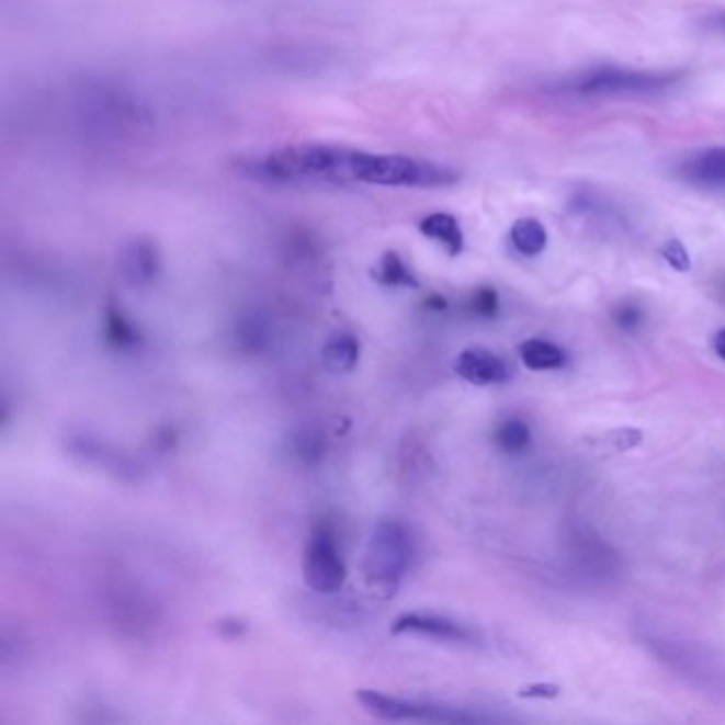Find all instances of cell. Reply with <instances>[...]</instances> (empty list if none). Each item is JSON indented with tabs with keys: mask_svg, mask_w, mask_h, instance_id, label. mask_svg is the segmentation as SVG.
Listing matches in <instances>:
<instances>
[{
	"mask_svg": "<svg viewBox=\"0 0 725 725\" xmlns=\"http://www.w3.org/2000/svg\"><path fill=\"white\" fill-rule=\"evenodd\" d=\"M351 147L330 143H301L249 156L237 162L242 177L269 185H347L355 183Z\"/></svg>",
	"mask_w": 725,
	"mask_h": 725,
	"instance_id": "1",
	"label": "cell"
},
{
	"mask_svg": "<svg viewBox=\"0 0 725 725\" xmlns=\"http://www.w3.org/2000/svg\"><path fill=\"white\" fill-rule=\"evenodd\" d=\"M460 181V173L439 162L419 160L403 154H373L358 149L355 183L381 188H448Z\"/></svg>",
	"mask_w": 725,
	"mask_h": 725,
	"instance_id": "2",
	"label": "cell"
},
{
	"mask_svg": "<svg viewBox=\"0 0 725 725\" xmlns=\"http://www.w3.org/2000/svg\"><path fill=\"white\" fill-rule=\"evenodd\" d=\"M415 541L411 530L396 521H381L373 530L369 547L364 553V577L371 588L394 591L411 568Z\"/></svg>",
	"mask_w": 725,
	"mask_h": 725,
	"instance_id": "3",
	"label": "cell"
},
{
	"mask_svg": "<svg viewBox=\"0 0 725 725\" xmlns=\"http://www.w3.org/2000/svg\"><path fill=\"white\" fill-rule=\"evenodd\" d=\"M681 72H652V70L602 67L573 77L564 90L577 97H625V94H654L672 88Z\"/></svg>",
	"mask_w": 725,
	"mask_h": 725,
	"instance_id": "4",
	"label": "cell"
},
{
	"mask_svg": "<svg viewBox=\"0 0 725 725\" xmlns=\"http://www.w3.org/2000/svg\"><path fill=\"white\" fill-rule=\"evenodd\" d=\"M355 698L364 706L366 713H371L380 720H387V722H448V724L477 722V717L466 715L457 709L428 704V702H414V700L396 698V695L375 690H360L355 693Z\"/></svg>",
	"mask_w": 725,
	"mask_h": 725,
	"instance_id": "5",
	"label": "cell"
},
{
	"mask_svg": "<svg viewBox=\"0 0 725 725\" xmlns=\"http://www.w3.org/2000/svg\"><path fill=\"white\" fill-rule=\"evenodd\" d=\"M303 573L305 584L317 593H335L345 586V559L328 528L321 525L313 530L305 547Z\"/></svg>",
	"mask_w": 725,
	"mask_h": 725,
	"instance_id": "6",
	"label": "cell"
},
{
	"mask_svg": "<svg viewBox=\"0 0 725 725\" xmlns=\"http://www.w3.org/2000/svg\"><path fill=\"white\" fill-rule=\"evenodd\" d=\"M453 369L460 380L468 381L473 385H505L513 377L511 364L485 347H468L464 349L455 362Z\"/></svg>",
	"mask_w": 725,
	"mask_h": 725,
	"instance_id": "7",
	"label": "cell"
},
{
	"mask_svg": "<svg viewBox=\"0 0 725 725\" xmlns=\"http://www.w3.org/2000/svg\"><path fill=\"white\" fill-rule=\"evenodd\" d=\"M394 634H417L448 643H471L473 634L462 623L432 613H407L394 622Z\"/></svg>",
	"mask_w": 725,
	"mask_h": 725,
	"instance_id": "8",
	"label": "cell"
},
{
	"mask_svg": "<svg viewBox=\"0 0 725 725\" xmlns=\"http://www.w3.org/2000/svg\"><path fill=\"white\" fill-rule=\"evenodd\" d=\"M160 253L158 247L147 239H135L124 245L120 251L117 269L131 285H149L160 273Z\"/></svg>",
	"mask_w": 725,
	"mask_h": 725,
	"instance_id": "9",
	"label": "cell"
},
{
	"mask_svg": "<svg viewBox=\"0 0 725 725\" xmlns=\"http://www.w3.org/2000/svg\"><path fill=\"white\" fill-rule=\"evenodd\" d=\"M681 173L693 183L725 185V147H711L683 162Z\"/></svg>",
	"mask_w": 725,
	"mask_h": 725,
	"instance_id": "10",
	"label": "cell"
},
{
	"mask_svg": "<svg viewBox=\"0 0 725 725\" xmlns=\"http://www.w3.org/2000/svg\"><path fill=\"white\" fill-rule=\"evenodd\" d=\"M419 233L432 241L441 242L450 256H460L464 249V233L460 222L450 213H430L419 222Z\"/></svg>",
	"mask_w": 725,
	"mask_h": 725,
	"instance_id": "11",
	"label": "cell"
},
{
	"mask_svg": "<svg viewBox=\"0 0 725 725\" xmlns=\"http://www.w3.org/2000/svg\"><path fill=\"white\" fill-rule=\"evenodd\" d=\"M519 358L530 371H557L568 364V355L559 345L543 339H528L519 345Z\"/></svg>",
	"mask_w": 725,
	"mask_h": 725,
	"instance_id": "12",
	"label": "cell"
},
{
	"mask_svg": "<svg viewBox=\"0 0 725 725\" xmlns=\"http://www.w3.org/2000/svg\"><path fill=\"white\" fill-rule=\"evenodd\" d=\"M324 364L332 373H349L360 360V341L351 332H337L324 345Z\"/></svg>",
	"mask_w": 725,
	"mask_h": 725,
	"instance_id": "13",
	"label": "cell"
},
{
	"mask_svg": "<svg viewBox=\"0 0 725 725\" xmlns=\"http://www.w3.org/2000/svg\"><path fill=\"white\" fill-rule=\"evenodd\" d=\"M511 242L521 256L534 258V256L543 253V249L547 247V230L539 219L523 217V219H518L511 228Z\"/></svg>",
	"mask_w": 725,
	"mask_h": 725,
	"instance_id": "14",
	"label": "cell"
},
{
	"mask_svg": "<svg viewBox=\"0 0 725 725\" xmlns=\"http://www.w3.org/2000/svg\"><path fill=\"white\" fill-rule=\"evenodd\" d=\"M373 279L387 287H417L419 285L414 271L407 267L403 256L396 251H385L381 256L380 264L373 271Z\"/></svg>",
	"mask_w": 725,
	"mask_h": 725,
	"instance_id": "15",
	"label": "cell"
},
{
	"mask_svg": "<svg viewBox=\"0 0 725 725\" xmlns=\"http://www.w3.org/2000/svg\"><path fill=\"white\" fill-rule=\"evenodd\" d=\"M530 443H532V432H530L528 423L521 419H507L496 430V445L505 453L516 455V453L528 450Z\"/></svg>",
	"mask_w": 725,
	"mask_h": 725,
	"instance_id": "16",
	"label": "cell"
},
{
	"mask_svg": "<svg viewBox=\"0 0 725 725\" xmlns=\"http://www.w3.org/2000/svg\"><path fill=\"white\" fill-rule=\"evenodd\" d=\"M106 335L117 347H131L137 343V332L133 330V324L120 311L106 313Z\"/></svg>",
	"mask_w": 725,
	"mask_h": 725,
	"instance_id": "17",
	"label": "cell"
},
{
	"mask_svg": "<svg viewBox=\"0 0 725 725\" xmlns=\"http://www.w3.org/2000/svg\"><path fill=\"white\" fill-rule=\"evenodd\" d=\"M471 311L479 317H485V319H491L496 317L498 311H500V298H498V292L494 287H482L473 294L471 298Z\"/></svg>",
	"mask_w": 725,
	"mask_h": 725,
	"instance_id": "18",
	"label": "cell"
},
{
	"mask_svg": "<svg viewBox=\"0 0 725 725\" xmlns=\"http://www.w3.org/2000/svg\"><path fill=\"white\" fill-rule=\"evenodd\" d=\"M661 258L666 260V264L679 273H690L691 258L686 249V245L679 239H670L661 247Z\"/></svg>",
	"mask_w": 725,
	"mask_h": 725,
	"instance_id": "19",
	"label": "cell"
},
{
	"mask_svg": "<svg viewBox=\"0 0 725 725\" xmlns=\"http://www.w3.org/2000/svg\"><path fill=\"white\" fill-rule=\"evenodd\" d=\"M613 319H615V324L622 328L623 332H636L643 326L645 315H643L641 307H636L632 303H623L613 313Z\"/></svg>",
	"mask_w": 725,
	"mask_h": 725,
	"instance_id": "20",
	"label": "cell"
},
{
	"mask_svg": "<svg viewBox=\"0 0 725 725\" xmlns=\"http://www.w3.org/2000/svg\"><path fill=\"white\" fill-rule=\"evenodd\" d=\"M559 693H562V688L553 686V683H532L518 691L519 698H523V700H553Z\"/></svg>",
	"mask_w": 725,
	"mask_h": 725,
	"instance_id": "21",
	"label": "cell"
},
{
	"mask_svg": "<svg viewBox=\"0 0 725 725\" xmlns=\"http://www.w3.org/2000/svg\"><path fill=\"white\" fill-rule=\"evenodd\" d=\"M713 347H715V351H717V355L722 358L725 362V328L724 330H720L717 332V337H715V341H713Z\"/></svg>",
	"mask_w": 725,
	"mask_h": 725,
	"instance_id": "22",
	"label": "cell"
},
{
	"mask_svg": "<svg viewBox=\"0 0 725 725\" xmlns=\"http://www.w3.org/2000/svg\"><path fill=\"white\" fill-rule=\"evenodd\" d=\"M717 26H720L722 31H725V13L724 15H720V18H717Z\"/></svg>",
	"mask_w": 725,
	"mask_h": 725,
	"instance_id": "23",
	"label": "cell"
},
{
	"mask_svg": "<svg viewBox=\"0 0 725 725\" xmlns=\"http://www.w3.org/2000/svg\"><path fill=\"white\" fill-rule=\"evenodd\" d=\"M724 287H725V281H724Z\"/></svg>",
	"mask_w": 725,
	"mask_h": 725,
	"instance_id": "24",
	"label": "cell"
}]
</instances>
